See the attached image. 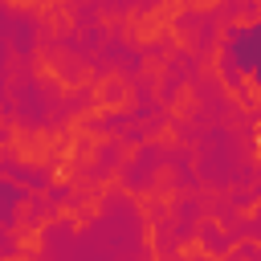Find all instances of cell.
<instances>
[{
  "label": "cell",
  "instance_id": "6da1fadb",
  "mask_svg": "<svg viewBox=\"0 0 261 261\" xmlns=\"http://www.w3.org/2000/svg\"><path fill=\"white\" fill-rule=\"evenodd\" d=\"M224 57H228L241 73H249V77L261 86V24L237 29V33L228 37V45H224Z\"/></svg>",
  "mask_w": 261,
  "mask_h": 261
}]
</instances>
